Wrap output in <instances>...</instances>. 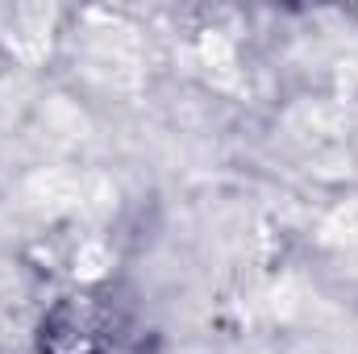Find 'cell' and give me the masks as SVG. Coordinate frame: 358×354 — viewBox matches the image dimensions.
<instances>
[{"instance_id":"1","label":"cell","mask_w":358,"mask_h":354,"mask_svg":"<svg viewBox=\"0 0 358 354\" xmlns=\"http://www.w3.org/2000/svg\"><path fill=\"white\" fill-rule=\"evenodd\" d=\"M96 346V321L88 317V309L80 304H63L50 325H46V351L50 354H92Z\"/></svg>"},{"instance_id":"2","label":"cell","mask_w":358,"mask_h":354,"mask_svg":"<svg viewBox=\"0 0 358 354\" xmlns=\"http://www.w3.org/2000/svg\"><path fill=\"white\" fill-rule=\"evenodd\" d=\"M8 50L25 63L42 59L50 50V13L46 8H13L8 13V34H4Z\"/></svg>"},{"instance_id":"4","label":"cell","mask_w":358,"mask_h":354,"mask_svg":"<svg viewBox=\"0 0 358 354\" xmlns=\"http://www.w3.org/2000/svg\"><path fill=\"white\" fill-rule=\"evenodd\" d=\"M108 263H113V259H108V250H104L100 242H84L80 255H76V275H84V279H100Z\"/></svg>"},{"instance_id":"3","label":"cell","mask_w":358,"mask_h":354,"mask_svg":"<svg viewBox=\"0 0 358 354\" xmlns=\"http://www.w3.org/2000/svg\"><path fill=\"white\" fill-rule=\"evenodd\" d=\"M321 234H325L329 242H338V246H358V200L334 208V213L325 217V229H321Z\"/></svg>"}]
</instances>
